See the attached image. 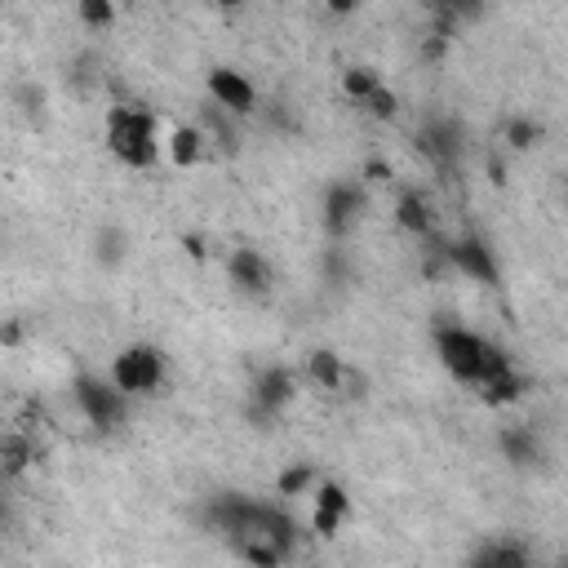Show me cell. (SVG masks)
I'll return each instance as SVG.
<instances>
[{"mask_svg": "<svg viewBox=\"0 0 568 568\" xmlns=\"http://www.w3.org/2000/svg\"><path fill=\"white\" fill-rule=\"evenodd\" d=\"M164 355L155 351V346H124V351H115L111 359H106V377H111V386L115 390H124L129 399H138V395H155L160 386H164Z\"/></svg>", "mask_w": 568, "mask_h": 568, "instance_id": "obj_1", "label": "cell"}]
</instances>
